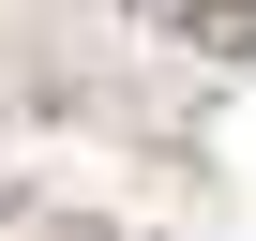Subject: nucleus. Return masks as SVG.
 Returning a JSON list of instances; mask_svg holds the SVG:
<instances>
[{"mask_svg":"<svg viewBox=\"0 0 256 241\" xmlns=\"http://www.w3.org/2000/svg\"><path fill=\"white\" fill-rule=\"evenodd\" d=\"M0 226H16V166H0Z\"/></svg>","mask_w":256,"mask_h":241,"instance_id":"1","label":"nucleus"}]
</instances>
